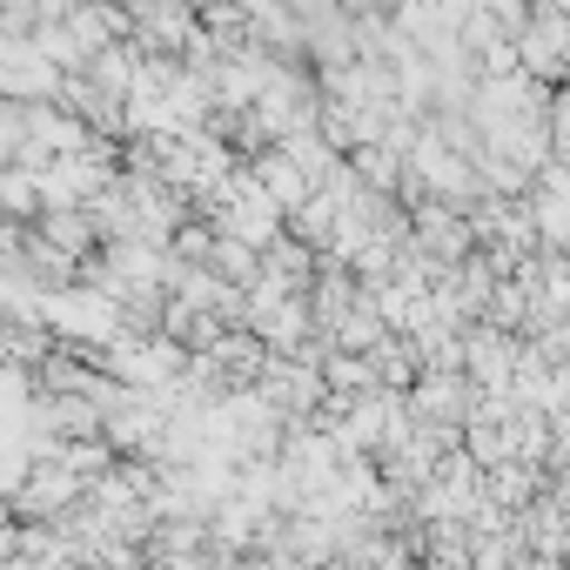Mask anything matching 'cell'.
<instances>
[{
	"mask_svg": "<svg viewBox=\"0 0 570 570\" xmlns=\"http://www.w3.org/2000/svg\"><path fill=\"white\" fill-rule=\"evenodd\" d=\"M121 14H128V35H135L141 55H181L188 35L202 28L195 21V0H128Z\"/></svg>",
	"mask_w": 570,
	"mask_h": 570,
	"instance_id": "cell-1",
	"label": "cell"
},
{
	"mask_svg": "<svg viewBox=\"0 0 570 570\" xmlns=\"http://www.w3.org/2000/svg\"><path fill=\"white\" fill-rule=\"evenodd\" d=\"M61 81H68V75H55V68L35 55V41L0 35V101H48V95H61Z\"/></svg>",
	"mask_w": 570,
	"mask_h": 570,
	"instance_id": "cell-2",
	"label": "cell"
},
{
	"mask_svg": "<svg viewBox=\"0 0 570 570\" xmlns=\"http://www.w3.org/2000/svg\"><path fill=\"white\" fill-rule=\"evenodd\" d=\"M376 8H383V0H343V14H356V21H363V14H376Z\"/></svg>",
	"mask_w": 570,
	"mask_h": 570,
	"instance_id": "cell-3",
	"label": "cell"
},
{
	"mask_svg": "<svg viewBox=\"0 0 570 570\" xmlns=\"http://www.w3.org/2000/svg\"><path fill=\"white\" fill-rule=\"evenodd\" d=\"M115 8H128V0H115Z\"/></svg>",
	"mask_w": 570,
	"mask_h": 570,
	"instance_id": "cell-4",
	"label": "cell"
}]
</instances>
